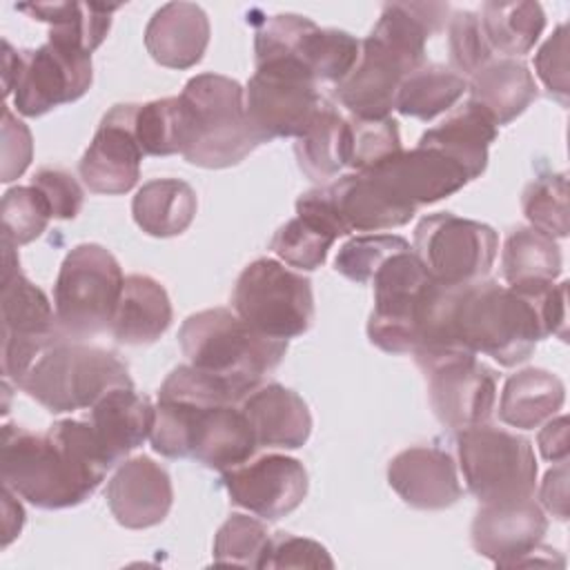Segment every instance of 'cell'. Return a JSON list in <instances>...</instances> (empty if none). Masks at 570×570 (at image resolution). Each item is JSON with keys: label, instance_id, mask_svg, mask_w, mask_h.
<instances>
[{"label": "cell", "instance_id": "obj_1", "mask_svg": "<svg viewBox=\"0 0 570 570\" xmlns=\"http://www.w3.org/2000/svg\"><path fill=\"white\" fill-rule=\"evenodd\" d=\"M2 485L36 508L62 510L82 503L111 468L89 421L62 419L45 434L2 428Z\"/></svg>", "mask_w": 570, "mask_h": 570}, {"label": "cell", "instance_id": "obj_2", "mask_svg": "<svg viewBox=\"0 0 570 570\" xmlns=\"http://www.w3.org/2000/svg\"><path fill=\"white\" fill-rule=\"evenodd\" d=\"M448 11L441 2H387L354 69L336 82L338 102L354 118H387L403 78L425 65V42L443 29Z\"/></svg>", "mask_w": 570, "mask_h": 570}, {"label": "cell", "instance_id": "obj_3", "mask_svg": "<svg viewBox=\"0 0 570 570\" xmlns=\"http://www.w3.org/2000/svg\"><path fill=\"white\" fill-rule=\"evenodd\" d=\"M178 343L189 365L223 383L236 403L263 385L287 352V341L256 332L225 307L187 316L178 330Z\"/></svg>", "mask_w": 570, "mask_h": 570}, {"label": "cell", "instance_id": "obj_4", "mask_svg": "<svg viewBox=\"0 0 570 570\" xmlns=\"http://www.w3.org/2000/svg\"><path fill=\"white\" fill-rule=\"evenodd\" d=\"M187 138L183 156L205 169L238 165L263 140L252 129L245 111V89L220 73H198L178 96Z\"/></svg>", "mask_w": 570, "mask_h": 570}, {"label": "cell", "instance_id": "obj_5", "mask_svg": "<svg viewBox=\"0 0 570 570\" xmlns=\"http://www.w3.org/2000/svg\"><path fill=\"white\" fill-rule=\"evenodd\" d=\"M452 325L463 347L492 356L503 367L528 361L543 338L530 301L514 287L485 278L459 287Z\"/></svg>", "mask_w": 570, "mask_h": 570}, {"label": "cell", "instance_id": "obj_6", "mask_svg": "<svg viewBox=\"0 0 570 570\" xmlns=\"http://www.w3.org/2000/svg\"><path fill=\"white\" fill-rule=\"evenodd\" d=\"M122 385L134 381L114 352L71 338L51 343L18 383L53 414L91 407L102 394Z\"/></svg>", "mask_w": 570, "mask_h": 570}, {"label": "cell", "instance_id": "obj_7", "mask_svg": "<svg viewBox=\"0 0 570 570\" xmlns=\"http://www.w3.org/2000/svg\"><path fill=\"white\" fill-rule=\"evenodd\" d=\"M372 283L374 309L367 321V338L383 352L412 354L441 283L412 247L385 258Z\"/></svg>", "mask_w": 570, "mask_h": 570}, {"label": "cell", "instance_id": "obj_8", "mask_svg": "<svg viewBox=\"0 0 570 570\" xmlns=\"http://www.w3.org/2000/svg\"><path fill=\"white\" fill-rule=\"evenodd\" d=\"M122 269L111 252L96 243L76 245L62 261L53 285V309L62 334L82 341L111 325Z\"/></svg>", "mask_w": 570, "mask_h": 570}, {"label": "cell", "instance_id": "obj_9", "mask_svg": "<svg viewBox=\"0 0 570 570\" xmlns=\"http://www.w3.org/2000/svg\"><path fill=\"white\" fill-rule=\"evenodd\" d=\"M459 465L479 503L528 499L537 488V459L528 439L481 423L456 434Z\"/></svg>", "mask_w": 570, "mask_h": 570}, {"label": "cell", "instance_id": "obj_10", "mask_svg": "<svg viewBox=\"0 0 570 570\" xmlns=\"http://www.w3.org/2000/svg\"><path fill=\"white\" fill-rule=\"evenodd\" d=\"M232 307L256 332L287 341L312 327V283L274 258H256L236 278Z\"/></svg>", "mask_w": 570, "mask_h": 570}, {"label": "cell", "instance_id": "obj_11", "mask_svg": "<svg viewBox=\"0 0 570 570\" xmlns=\"http://www.w3.org/2000/svg\"><path fill=\"white\" fill-rule=\"evenodd\" d=\"M2 374L18 385L33 361L67 336L47 294L20 272L16 245L2 240Z\"/></svg>", "mask_w": 570, "mask_h": 570}, {"label": "cell", "instance_id": "obj_12", "mask_svg": "<svg viewBox=\"0 0 570 570\" xmlns=\"http://www.w3.org/2000/svg\"><path fill=\"white\" fill-rule=\"evenodd\" d=\"M316 85L296 58L258 62L245 87V111L258 138H298L325 105Z\"/></svg>", "mask_w": 570, "mask_h": 570}, {"label": "cell", "instance_id": "obj_13", "mask_svg": "<svg viewBox=\"0 0 570 570\" xmlns=\"http://www.w3.org/2000/svg\"><path fill=\"white\" fill-rule=\"evenodd\" d=\"M499 236L479 220L450 212L430 214L414 229V254L443 285H472L483 281L497 258Z\"/></svg>", "mask_w": 570, "mask_h": 570}, {"label": "cell", "instance_id": "obj_14", "mask_svg": "<svg viewBox=\"0 0 570 570\" xmlns=\"http://www.w3.org/2000/svg\"><path fill=\"white\" fill-rule=\"evenodd\" d=\"M13 105L22 116H42L87 94L94 80L91 53L80 45L49 36L38 49L20 51Z\"/></svg>", "mask_w": 570, "mask_h": 570}, {"label": "cell", "instance_id": "obj_15", "mask_svg": "<svg viewBox=\"0 0 570 570\" xmlns=\"http://www.w3.org/2000/svg\"><path fill=\"white\" fill-rule=\"evenodd\" d=\"M223 485L232 503L265 521H278L305 501L309 479L298 459L274 452L223 470Z\"/></svg>", "mask_w": 570, "mask_h": 570}, {"label": "cell", "instance_id": "obj_16", "mask_svg": "<svg viewBox=\"0 0 570 570\" xmlns=\"http://www.w3.org/2000/svg\"><path fill=\"white\" fill-rule=\"evenodd\" d=\"M428 396L436 419L450 430L488 423L497 401V374L476 356L445 361L428 372Z\"/></svg>", "mask_w": 570, "mask_h": 570}, {"label": "cell", "instance_id": "obj_17", "mask_svg": "<svg viewBox=\"0 0 570 570\" xmlns=\"http://www.w3.org/2000/svg\"><path fill=\"white\" fill-rule=\"evenodd\" d=\"M134 102L114 105L100 120L94 140L80 158L82 183L96 194H125L140 176L142 149L134 136Z\"/></svg>", "mask_w": 570, "mask_h": 570}, {"label": "cell", "instance_id": "obj_18", "mask_svg": "<svg viewBox=\"0 0 570 570\" xmlns=\"http://www.w3.org/2000/svg\"><path fill=\"white\" fill-rule=\"evenodd\" d=\"M548 519L532 497L481 503L472 521V546L499 568H512L519 557L541 543Z\"/></svg>", "mask_w": 570, "mask_h": 570}, {"label": "cell", "instance_id": "obj_19", "mask_svg": "<svg viewBox=\"0 0 570 570\" xmlns=\"http://www.w3.org/2000/svg\"><path fill=\"white\" fill-rule=\"evenodd\" d=\"M116 521L129 530L158 525L171 510L174 488L167 470L140 454L118 465L105 490Z\"/></svg>", "mask_w": 570, "mask_h": 570}, {"label": "cell", "instance_id": "obj_20", "mask_svg": "<svg viewBox=\"0 0 570 570\" xmlns=\"http://www.w3.org/2000/svg\"><path fill=\"white\" fill-rule=\"evenodd\" d=\"M367 174H372L396 198L405 200L412 207L448 198L465 183H470L461 165L450 160L439 149L423 145H416L410 151L401 149L392 158L367 169Z\"/></svg>", "mask_w": 570, "mask_h": 570}, {"label": "cell", "instance_id": "obj_21", "mask_svg": "<svg viewBox=\"0 0 570 570\" xmlns=\"http://www.w3.org/2000/svg\"><path fill=\"white\" fill-rule=\"evenodd\" d=\"M343 234L345 229L321 185L301 194L296 216L274 234L269 249L287 265L312 272L325 263L330 247Z\"/></svg>", "mask_w": 570, "mask_h": 570}, {"label": "cell", "instance_id": "obj_22", "mask_svg": "<svg viewBox=\"0 0 570 570\" xmlns=\"http://www.w3.org/2000/svg\"><path fill=\"white\" fill-rule=\"evenodd\" d=\"M387 483L416 510H443L461 499V483L452 456L432 445L399 452L387 465Z\"/></svg>", "mask_w": 570, "mask_h": 570}, {"label": "cell", "instance_id": "obj_23", "mask_svg": "<svg viewBox=\"0 0 570 570\" xmlns=\"http://www.w3.org/2000/svg\"><path fill=\"white\" fill-rule=\"evenodd\" d=\"M323 187L345 234L401 227L416 214V207L396 198L381 180L367 171L338 176Z\"/></svg>", "mask_w": 570, "mask_h": 570}, {"label": "cell", "instance_id": "obj_24", "mask_svg": "<svg viewBox=\"0 0 570 570\" xmlns=\"http://www.w3.org/2000/svg\"><path fill=\"white\" fill-rule=\"evenodd\" d=\"M258 448H303L312 434L307 403L281 383L258 385L240 401Z\"/></svg>", "mask_w": 570, "mask_h": 570}, {"label": "cell", "instance_id": "obj_25", "mask_svg": "<svg viewBox=\"0 0 570 570\" xmlns=\"http://www.w3.org/2000/svg\"><path fill=\"white\" fill-rule=\"evenodd\" d=\"M258 443L240 403L200 407L191 428L189 456L212 470H229L249 461Z\"/></svg>", "mask_w": 570, "mask_h": 570}, {"label": "cell", "instance_id": "obj_26", "mask_svg": "<svg viewBox=\"0 0 570 570\" xmlns=\"http://www.w3.org/2000/svg\"><path fill=\"white\" fill-rule=\"evenodd\" d=\"M89 410V423L111 468L149 439L156 416L149 396L138 394L134 385L109 390Z\"/></svg>", "mask_w": 570, "mask_h": 570}, {"label": "cell", "instance_id": "obj_27", "mask_svg": "<svg viewBox=\"0 0 570 570\" xmlns=\"http://www.w3.org/2000/svg\"><path fill=\"white\" fill-rule=\"evenodd\" d=\"M209 45V18L194 2L163 4L145 29L149 56L169 69H189L203 60Z\"/></svg>", "mask_w": 570, "mask_h": 570}, {"label": "cell", "instance_id": "obj_28", "mask_svg": "<svg viewBox=\"0 0 570 570\" xmlns=\"http://www.w3.org/2000/svg\"><path fill=\"white\" fill-rule=\"evenodd\" d=\"M499 125L494 118L472 98L450 111V116L436 127L428 129L419 145L439 149L450 160L463 167L470 180L479 178L488 167V147L494 142Z\"/></svg>", "mask_w": 570, "mask_h": 570}, {"label": "cell", "instance_id": "obj_29", "mask_svg": "<svg viewBox=\"0 0 570 570\" xmlns=\"http://www.w3.org/2000/svg\"><path fill=\"white\" fill-rule=\"evenodd\" d=\"M171 316L167 289L147 274H131L125 276L109 332L122 345H149L167 332Z\"/></svg>", "mask_w": 570, "mask_h": 570}, {"label": "cell", "instance_id": "obj_30", "mask_svg": "<svg viewBox=\"0 0 570 570\" xmlns=\"http://www.w3.org/2000/svg\"><path fill=\"white\" fill-rule=\"evenodd\" d=\"M468 91L497 125H508L537 100V85L525 62L497 58L485 62L470 80Z\"/></svg>", "mask_w": 570, "mask_h": 570}, {"label": "cell", "instance_id": "obj_31", "mask_svg": "<svg viewBox=\"0 0 570 570\" xmlns=\"http://www.w3.org/2000/svg\"><path fill=\"white\" fill-rule=\"evenodd\" d=\"M563 401L566 387L559 376L548 370L525 367L508 376L499 401V419L505 425L532 430L552 419Z\"/></svg>", "mask_w": 570, "mask_h": 570}, {"label": "cell", "instance_id": "obj_32", "mask_svg": "<svg viewBox=\"0 0 570 570\" xmlns=\"http://www.w3.org/2000/svg\"><path fill=\"white\" fill-rule=\"evenodd\" d=\"M198 209L196 191L178 178H154L145 183L131 203L136 225L156 238L183 234Z\"/></svg>", "mask_w": 570, "mask_h": 570}, {"label": "cell", "instance_id": "obj_33", "mask_svg": "<svg viewBox=\"0 0 570 570\" xmlns=\"http://www.w3.org/2000/svg\"><path fill=\"white\" fill-rule=\"evenodd\" d=\"M294 154L301 171L316 183L334 178L350 167V125L325 100L309 127L296 138Z\"/></svg>", "mask_w": 570, "mask_h": 570}, {"label": "cell", "instance_id": "obj_34", "mask_svg": "<svg viewBox=\"0 0 570 570\" xmlns=\"http://www.w3.org/2000/svg\"><path fill=\"white\" fill-rule=\"evenodd\" d=\"M483 36L492 51L505 58L528 53L546 27V13L539 2H485L479 13Z\"/></svg>", "mask_w": 570, "mask_h": 570}, {"label": "cell", "instance_id": "obj_35", "mask_svg": "<svg viewBox=\"0 0 570 570\" xmlns=\"http://www.w3.org/2000/svg\"><path fill=\"white\" fill-rule=\"evenodd\" d=\"M465 91L468 78L443 65L425 62L403 78L394 109L410 118L432 120L450 111Z\"/></svg>", "mask_w": 570, "mask_h": 570}, {"label": "cell", "instance_id": "obj_36", "mask_svg": "<svg viewBox=\"0 0 570 570\" xmlns=\"http://www.w3.org/2000/svg\"><path fill=\"white\" fill-rule=\"evenodd\" d=\"M18 11L47 22L49 36L80 45L85 51H94L107 36L111 27V13L118 4H96V2H31L18 4Z\"/></svg>", "mask_w": 570, "mask_h": 570}, {"label": "cell", "instance_id": "obj_37", "mask_svg": "<svg viewBox=\"0 0 570 570\" xmlns=\"http://www.w3.org/2000/svg\"><path fill=\"white\" fill-rule=\"evenodd\" d=\"M501 274L510 285L554 281L561 274V249L552 236L534 227H517L505 238Z\"/></svg>", "mask_w": 570, "mask_h": 570}, {"label": "cell", "instance_id": "obj_38", "mask_svg": "<svg viewBox=\"0 0 570 570\" xmlns=\"http://www.w3.org/2000/svg\"><path fill=\"white\" fill-rule=\"evenodd\" d=\"M361 42L341 29H321L316 22L301 38L296 60L323 82H341L356 65Z\"/></svg>", "mask_w": 570, "mask_h": 570}, {"label": "cell", "instance_id": "obj_39", "mask_svg": "<svg viewBox=\"0 0 570 570\" xmlns=\"http://www.w3.org/2000/svg\"><path fill=\"white\" fill-rule=\"evenodd\" d=\"M131 125L145 156L183 154L187 125L180 98H160L134 105Z\"/></svg>", "mask_w": 570, "mask_h": 570}, {"label": "cell", "instance_id": "obj_40", "mask_svg": "<svg viewBox=\"0 0 570 570\" xmlns=\"http://www.w3.org/2000/svg\"><path fill=\"white\" fill-rule=\"evenodd\" d=\"M272 537L267 528L247 514H232L214 537V563L265 568Z\"/></svg>", "mask_w": 570, "mask_h": 570}, {"label": "cell", "instance_id": "obj_41", "mask_svg": "<svg viewBox=\"0 0 570 570\" xmlns=\"http://www.w3.org/2000/svg\"><path fill=\"white\" fill-rule=\"evenodd\" d=\"M521 207L530 225L552 238H566L568 220V176L546 174L525 185Z\"/></svg>", "mask_w": 570, "mask_h": 570}, {"label": "cell", "instance_id": "obj_42", "mask_svg": "<svg viewBox=\"0 0 570 570\" xmlns=\"http://www.w3.org/2000/svg\"><path fill=\"white\" fill-rule=\"evenodd\" d=\"M350 125V167L367 171L399 154L401 136L394 118H347Z\"/></svg>", "mask_w": 570, "mask_h": 570}, {"label": "cell", "instance_id": "obj_43", "mask_svg": "<svg viewBox=\"0 0 570 570\" xmlns=\"http://www.w3.org/2000/svg\"><path fill=\"white\" fill-rule=\"evenodd\" d=\"M49 218V205L33 185L13 187L2 198V240L27 245L47 229Z\"/></svg>", "mask_w": 570, "mask_h": 570}, {"label": "cell", "instance_id": "obj_44", "mask_svg": "<svg viewBox=\"0 0 570 570\" xmlns=\"http://www.w3.org/2000/svg\"><path fill=\"white\" fill-rule=\"evenodd\" d=\"M407 247L410 243L394 234L354 236L345 245H341L334 258V267L338 274L354 283H370L385 258Z\"/></svg>", "mask_w": 570, "mask_h": 570}, {"label": "cell", "instance_id": "obj_45", "mask_svg": "<svg viewBox=\"0 0 570 570\" xmlns=\"http://www.w3.org/2000/svg\"><path fill=\"white\" fill-rule=\"evenodd\" d=\"M450 60L454 71L463 78H472L485 62L492 60V49L483 36L479 13L456 11L450 18Z\"/></svg>", "mask_w": 570, "mask_h": 570}, {"label": "cell", "instance_id": "obj_46", "mask_svg": "<svg viewBox=\"0 0 570 570\" xmlns=\"http://www.w3.org/2000/svg\"><path fill=\"white\" fill-rule=\"evenodd\" d=\"M534 69L550 96L561 105H568L570 82H568V27L559 24L552 36L539 47L534 56Z\"/></svg>", "mask_w": 570, "mask_h": 570}, {"label": "cell", "instance_id": "obj_47", "mask_svg": "<svg viewBox=\"0 0 570 570\" xmlns=\"http://www.w3.org/2000/svg\"><path fill=\"white\" fill-rule=\"evenodd\" d=\"M31 185L45 196L51 218H76V214L82 207L85 194L78 180L58 167H42L33 174Z\"/></svg>", "mask_w": 570, "mask_h": 570}, {"label": "cell", "instance_id": "obj_48", "mask_svg": "<svg viewBox=\"0 0 570 570\" xmlns=\"http://www.w3.org/2000/svg\"><path fill=\"white\" fill-rule=\"evenodd\" d=\"M265 568H334V561L318 541L278 532L272 537Z\"/></svg>", "mask_w": 570, "mask_h": 570}, {"label": "cell", "instance_id": "obj_49", "mask_svg": "<svg viewBox=\"0 0 570 570\" xmlns=\"http://www.w3.org/2000/svg\"><path fill=\"white\" fill-rule=\"evenodd\" d=\"M31 131L18 120L9 107L2 109V183H11L24 174L31 163Z\"/></svg>", "mask_w": 570, "mask_h": 570}, {"label": "cell", "instance_id": "obj_50", "mask_svg": "<svg viewBox=\"0 0 570 570\" xmlns=\"http://www.w3.org/2000/svg\"><path fill=\"white\" fill-rule=\"evenodd\" d=\"M541 503L543 508L557 517L568 519V459L559 461L557 468L548 470L541 483Z\"/></svg>", "mask_w": 570, "mask_h": 570}, {"label": "cell", "instance_id": "obj_51", "mask_svg": "<svg viewBox=\"0 0 570 570\" xmlns=\"http://www.w3.org/2000/svg\"><path fill=\"white\" fill-rule=\"evenodd\" d=\"M539 450L546 461L559 463L568 459V416H552L539 432Z\"/></svg>", "mask_w": 570, "mask_h": 570}, {"label": "cell", "instance_id": "obj_52", "mask_svg": "<svg viewBox=\"0 0 570 570\" xmlns=\"http://www.w3.org/2000/svg\"><path fill=\"white\" fill-rule=\"evenodd\" d=\"M13 494L16 492L11 488L2 485V510H4V539H2V546L4 548L20 534L22 523H24V510L16 501Z\"/></svg>", "mask_w": 570, "mask_h": 570}, {"label": "cell", "instance_id": "obj_53", "mask_svg": "<svg viewBox=\"0 0 570 570\" xmlns=\"http://www.w3.org/2000/svg\"><path fill=\"white\" fill-rule=\"evenodd\" d=\"M20 51H13V47L2 40V85H4V96H9L16 89L18 76H20Z\"/></svg>", "mask_w": 570, "mask_h": 570}]
</instances>
